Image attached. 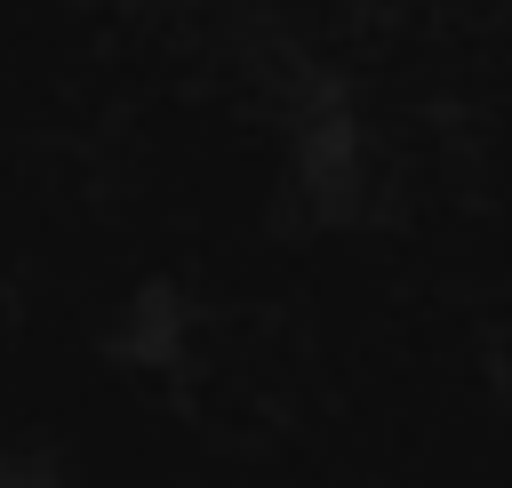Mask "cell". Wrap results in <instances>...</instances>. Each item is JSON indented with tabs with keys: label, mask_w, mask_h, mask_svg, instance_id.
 <instances>
[{
	"label": "cell",
	"mask_w": 512,
	"mask_h": 488,
	"mask_svg": "<svg viewBox=\"0 0 512 488\" xmlns=\"http://www.w3.org/2000/svg\"><path fill=\"white\" fill-rule=\"evenodd\" d=\"M192 344V312L176 296V280H144L128 304H120V328H112V352L136 360V368H160Z\"/></svg>",
	"instance_id": "obj_1"
},
{
	"label": "cell",
	"mask_w": 512,
	"mask_h": 488,
	"mask_svg": "<svg viewBox=\"0 0 512 488\" xmlns=\"http://www.w3.org/2000/svg\"><path fill=\"white\" fill-rule=\"evenodd\" d=\"M0 488H56L48 464H0Z\"/></svg>",
	"instance_id": "obj_2"
}]
</instances>
